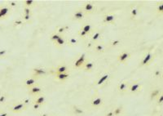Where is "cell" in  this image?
Here are the masks:
<instances>
[{
  "instance_id": "1",
  "label": "cell",
  "mask_w": 163,
  "mask_h": 116,
  "mask_svg": "<svg viewBox=\"0 0 163 116\" xmlns=\"http://www.w3.org/2000/svg\"><path fill=\"white\" fill-rule=\"evenodd\" d=\"M104 105V99L100 95H95L91 100V106L92 108L98 109Z\"/></svg>"
},
{
  "instance_id": "2",
  "label": "cell",
  "mask_w": 163,
  "mask_h": 116,
  "mask_svg": "<svg viewBox=\"0 0 163 116\" xmlns=\"http://www.w3.org/2000/svg\"><path fill=\"white\" fill-rule=\"evenodd\" d=\"M142 89V84L139 81H134L132 83H130L129 88H128V92L132 94H136L140 92Z\"/></svg>"
},
{
  "instance_id": "3",
  "label": "cell",
  "mask_w": 163,
  "mask_h": 116,
  "mask_svg": "<svg viewBox=\"0 0 163 116\" xmlns=\"http://www.w3.org/2000/svg\"><path fill=\"white\" fill-rule=\"evenodd\" d=\"M12 12V8L8 5H1L0 6V20H4L9 17Z\"/></svg>"
},
{
  "instance_id": "4",
  "label": "cell",
  "mask_w": 163,
  "mask_h": 116,
  "mask_svg": "<svg viewBox=\"0 0 163 116\" xmlns=\"http://www.w3.org/2000/svg\"><path fill=\"white\" fill-rule=\"evenodd\" d=\"M153 59H154V54L150 53V52H148L143 56V60L141 61L140 66H149L150 64L153 62Z\"/></svg>"
},
{
  "instance_id": "5",
  "label": "cell",
  "mask_w": 163,
  "mask_h": 116,
  "mask_svg": "<svg viewBox=\"0 0 163 116\" xmlns=\"http://www.w3.org/2000/svg\"><path fill=\"white\" fill-rule=\"evenodd\" d=\"M81 8L87 15L95 13L96 12V9H97L96 6L94 4H91V3H86V4L82 5V7Z\"/></svg>"
},
{
  "instance_id": "6",
  "label": "cell",
  "mask_w": 163,
  "mask_h": 116,
  "mask_svg": "<svg viewBox=\"0 0 163 116\" xmlns=\"http://www.w3.org/2000/svg\"><path fill=\"white\" fill-rule=\"evenodd\" d=\"M87 61V58H86V54H82L78 56L74 62H73V68L75 69H81L83 66L84 63Z\"/></svg>"
},
{
  "instance_id": "7",
  "label": "cell",
  "mask_w": 163,
  "mask_h": 116,
  "mask_svg": "<svg viewBox=\"0 0 163 116\" xmlns=\"http://www.w3.org/2000/svg\"><path fill=\"white\" fill-rule=\"evenodd\" d=\"M130 82L128 81H122L117 85V91L121 94H125L128 93V88H129Z\"/></svg>"
},
{
  "instance_id": "8",
  "label": "cell",
  "mask_w": 163,
  "mask_h": 116,
  "mask_svg": "<svg viewBox=\"0 0 163 116\" xmlns=\"http://www.w3.org/2000/svg\"><path fill=\"white\" fill-rule=\"evenodd\" d=\"M87 16V14L85 13L83 10L82 8H79L78 10H76L73 14V17L75 20H78V21H82L85 19V17Z\"/></svg>"
},
{
  "instance_id": "9",
  "label": "cell",
  "mask_w": 163,
  "mask_h": 116,
  "mask_svg": "<svg viewBox=\"0 0 163 116\" xmlns=\"http://www.w3.org/2000/svg\"><path fill=\"white\" fill-rule=\"evenodd\" d=\"M130 58V53L128 52H122L117 56V61L121 64H125Z\"/></svg>"
},
{
  "instance_id": "10",
  "label": "cell",
  "mask_w": 163,
  "mask_h": 116,
  "mask_svg": "<svg viewBox=\"0 0 163 116\" xmlns=\"http://www.w3.org/2000/svg\"><path fill=\"white\" fill-rule=\"evenodd\" d=\"M42 88H40V87L37 86V85H34V86L31 87V88H29V91H28V93H29L30 96H39V95H41L42 94Z\"/></svg>"
},
{
  "instance_id": "11",
  "label": "cell",
  "mask_w": 163,
  "mask_h": 116,
  "mask_svg": "<svg viewBox=\"0 0 163 116\" xmlns=\"http://www.w3.org/2000/svg\"><path fill=\"white\" fill-rule=\"evenodd\" d=\"M80 30H82V31H84V32H86L87 34H89V35L91 36V34L93 33V31L95 30V29L92 27L91 23H83L82 25Z\"/></svg>"
},
{
  "instance_id": "12",
  "label": "cell",
  "mask_w": 163,
  "mask_h": 116,
  "mask_svg": "<svg viewBox=\"0 0 163 116\" xmlns=\"http://www.w3.org/2000/svg\"><path fill=\"white\" fill-rule=\"evenodd\" d=\"M26 106L23 102H19L15 104L14 106L11 108V110L14 113H20L21 112L22 110L25 109Z\"/></svg>"
},
{
  "instance_id": "13",
  "label": "cell",
  "mask_w": 163,
  "mask_h": 116,
  "mask_svg": "<svg viewBox=\"0 0 163 116\" xmlns=\"http://www.w3.org/2000/svg\"><path fill=\"white\" fill-rule=\"evenodd\" d=\"M46 74V70L42 68H34L33 69V77L38 78Z\"/></svg>"
},
{
  "instance_id": "14",
  "label": "cell",
  "mask_w": 163,
  "mask_h": 116,
  "mask_svg": "<svg viewBox=\"0 0 163 116\" xmlns=\"http://www.w3.org/2000/svg\"><path fill=\"white\" fill-rule=\"evenodd\" d=\"M116 20V17L113 14H107L104 17L103 22L105 24H114Z\"/></svg>"
},
{
  "instance_id": "15",
  "label": "cell",
  "mask_w": 163,
  "mask_h": 116,
  "mask_svg": "<svg viewBox=\"0 0 163 116\" xmlns=\"http://www.w3.org/2000/svg\"><path fill=\"white\" fill-rule=\"evenodd\" d=\"M102 36V34L100 30H94L93 33L91 34V42L94 43H96L99 41Z\"/></svg>"
},
{
  "instance_id": "16",
  "label": "cell",
  "mask_w": 163,
  "mask_h": 116,
  "mask_svg": "<svg viewBox=\"0 0 163 116\" xmlns=\"http://www.w3.org/2000/svg\"><path fill=\"white\" fill-rule=\"evenodd\" d=\"M95 68V63L93 61H87L85 62L84 65H83V66L82 69H83L86 71H89V72H91L92 70H94Z\"/></svg>"
},
{
  "instance_id": "17",
  "label": "cell",
  "mask_w": 163,
  "mask_h": 116,
  "mask_svg": "<svg viewBox=\"0 0 163 116\" xmlns=\"http://www.w3.org/2000/svg\"><path fill=\"white\" fill-rule=\"evenodd\" d=\"M69 78V73H61V74H55V79L60 82H65Z\"/></svg>"
},
{
  "instance_id": "18",
  "label": "cell",
  "mask_w": 163,
  "mask_h": 116,
  "mask_svg": "<svg viewBox=\"0 0 163 116\" xmlns=\"http://www.w3.org/2000/svg\"><path fill=\"white\" fill-rule=\"evenodd\" d=\"M109 78H110V75H109V74H104L103 75H101V77L98 80V81L96 82V85L97 86H102L104 83H105L107 82L108 80H109Z\"/></svg>"
},
{
  "instance_id": "19",
  "label": "cell",
  "mask_w": 163,
  "mask_h": 116,
  "mask_svg": "<svg viewBox=\"0 0 163 116\" xmlns=\"http://www.w3.org/2000/svg\"><path fill=\"white\" fill-rule=\"evenodd\" d=\"M46 102V98L45 96L44 95H39V96H37L34 97V99H33V103H35V104H38V105H40V106H43Z\"/></svg>"
},
{
  "instance_id": "20",
  "label": "cell",
  "mask_w": 163,
  "mask_h": 116,
  "mask_svg": "<svg viewBox=\"0 0 163 116\" xmlns=\"http://www.w3.org/2000/svg\"><path fill=\"white\" fill-rule=\"evenodd\" d=\"M68 67L65 65H60L55 68V74H61V73H68Z\"/></svg>"
},
{
  "instance_id": "21",
  "label": "cell",
  "mask_w": 163,
  "mask_h": 116,
  "mask_svg": "<svg viewBox=\"0 0 163 116\" xmlns=\"http://www.w3.org/2000/svg\"><path fill=\"white\" fill-rule=\"evenodd\" d=\"M161 94H162V90L160 89V88L153 89L152 90V92L150 93V98H151V100L156 99Z\"/></svg>"
},
{
  "instance_id": "22",
  "label": "cell",
  "mask_w": 163,
  "mask_h": 116,
  "mask_svg": "<svg viewBox=\"0 0 163 116\" xmlns=\"http://www.w3.org/2000/svg\"><path fill=\"white\" fill-rule=\"evenodd\" d=\"M72 112H73V114L75 115H78V116H81L84 114L83 109L77 106H73V108H72Z\"/></svg>"
},
{
  "instance_id": "23",
  "label": "cell",
  "mask_w": 163,
  "mask_h": 116,
  "mask_svg": "<svg viewBox=\"0 0 163 116\" xmlns=\"http://www.w3.org/2000/svg\"><path fill=\"white\" fill-rule=\"evenodd\" d=\"M36 83V80L35 78H29V79H27V80L25 81V86L28 88V89H29V88H31V87L34 86Z\"/></svg>"
},
{
  "instance_id": "24",
  "label": "cell",
  "mask_w": 163,
  "mask_h": 116,
  "mask_svg": "<svg viewBox=\"0 0 163 116\" xmlns=\"http://www.w3.org/2000/svg\"><path fill=\"white\" fill-rule=\"evenodd\" d=\"M94 49L97 53H104L105 48H104V45L102 43H96L94 44Z\"/></svg>"
},
{
  "instance_id": "25",
  "label": "cell",
  "mask_w": 163,
  "mask_h": 116,
  "mask_svg": "<svg viewBox=\"0 0 163 116\" xmlns=\"http://www.w3.org/2000/svg\"><path fill=\"white\" fill-rule=\"evenodd\" d=\"M55 45L57 47H61L65 46V43H66V41H65V39L63 36H61L58 40H56L55 43Z\"/></svg>"
},
{
  "instance_id": "26",
  "label": "cell",
  "mask_w": 163,
  "mask_h": 116,
  "mask_svg": "<svg viewBox=\"0 0 163 116\" xmlns=\"http://www.w3.org/2000/svg\"><path fill=\"white\" fill-rule=\"evenodd\" d=\"M123 107L122 106H117L115 109H113V112H114V116H121L123 114Z\"/></svg>"
},
{
  "instance_id": "27",
  "label": "cell",
  "mask_w": 163,
  "mask_h": 116,
  "mask_svg": "<svg viewBox=\"0 0 163 116\" xmlns=\"http://www.w3.org/2000/svg\"><path fill=\"white\" fill-rule=\"evenodd\" d=\"M34 4H35V2L33 1V0H26V1L24 2L25 7H29V8H31V7H33V6L34 5Z\"/></svg>"
},
{
  "instance_id": "28",
  "label": "cell",
  "mask_w": 163,
  "mask_h": 116,
  "mask_svg": "<svg viewBox=\"0 0 163 116\" xmlns=\"http://www.w3.org/2000/svg\"><path fill=\"white\" fill-rule=\"evenodd\" d=\"M62 35H60V34H52V35H51V37H50V39L52 40V42H53V43H55V41H56V40H58L59 39H60V37H61Z\"/></svg>"
},
{
  "instance_id": "29",
  "label": "cell",
  "mask_w": 163,
  "mask_h": 116,
  "mask_svg": "<svg viewBox=\"0 0 163 116\" xmlns=\"http://www.w3.org/2000/svg\"><path fill=\"white\" fill-rule=\"evenodd\" d=\"M78 43V41L77 39H75L73 37H71L68 40V43L69 45H72V46H74V45H77Z\"/></svg>"
},
{
  "instance_id": "30",
  "label": "cell",
  "mask_w": 163,
  "mask_h": 116,
  "mask_svg": "<svg viewBox=\"0 0 163 116\" xmlns=\"http://www.w3.org/2000/svg\"><path fill=\"white\" fill-rule=\"evenodd\" d=\"M78 34V36L80 37L81 39H87V38H88V36H90L89 34H87L86 32H84V31H82V30H79Z\"/></svg>"
},
{
  "instance_id": "31",
  "label": "cell",
  "mask_w": 163,
  "mask_h": 116,
  "mask_svg": "<svg viewBox=\"0 0 163 116\" xmlns=\"http://www.w3.org/2000/svg\"><path fill=\"white\" fill-rule=\"evenodd\" d=\"M138 13H139V11L137 9L136 7H133L131 9V12H130V15H131V17L132 18H135V17L138 16Z\"/></svg>"
},
{
  "instance_id": "32",
  "label": "cell",
  "mask_w": 163,
  "mask_h": 116,
  "mask_svg": "<svg viewBox=\"0 0 163 116\" xmlns=\"http://www.w3.org/2000/svg\"><path fill=\"white\" fill-rule=\"evenodd\" d=\"M121 44V40L119 39H115V40H112L110 42V46L112 47H117L118 45Z\"/></svg>"
},
{
  "instance_id": "33",
  "label": "cell",
  "mask_w": 163,
  "mask_h": 116,
  "mask_svg": "<svg viewBox=\"0 0 163 116\" xmlns=\"http://www.w3.org/2000/svg\"><path fill=\"white\" fill-rule=\"evenodd\" d=\"M156 11H157L158 14H160V15H162V12H163V4H162V3H161V4H160L159 5L157 6Z\"/></svg>"
},
{
  "instance_id": "34",
  "label": "cell",
  "mask_w": 163,
  "mask_h": 116,
  "mask_svg": "<svg viewBox=\"0 0 163 116\" xmlns=\"http://www.w3.org/2000/svg\"><path fill=\"white\" fill-rule=\"evenodd\" d=\"M65 27L64 26H60V27H59L58 29H57V34H59L60 35H62L63 34H65Z\"/></svg>"
},
{
  "instance_id": "35",
  "label": "cell",
  "mask_w": 163,
  "mask_h": 116,
  "mask_svg": "<svg viewBox=\"0 0 163 116\" xmlns=\"http://www.w3.org/2000/svg\"><path fill=\"white\" fill-rule=\"evenodd\" d=\"M156 102H157V105H162L163 103V95L162 93L157 98H156Z\"/></svg>"
},
{
  "instance_id": "36",
  "label": "cell",
  "mask_w": 163,
  "mask_h": 116,
  "mask_svg": "<svg viewBox=\"0 0 163 116\" xmlns=\"http://www.w3.org/2000/svg\"><path fill=\"white\" fill-rule=\"evenodd\" d=\"M32 12H31V8L29 7H24V15H31Z\"/></svg>"
},
{
  "instance_id": "37",
  "label": "cell",
  "mask_w": 163,
  "mask_h": 116,
  "mask_svg": "<svg viewBox=\"0 0 163 116\" xmlns=\"http://www.w3.org/2000/svg\"><path fill=\"white\" fill-rule=\"evenodd\" d=\"M32 18V16L31 15H23V19L25 21H29Z\"/></svg>"
},
{
  "instance_id": "38",
  "label": "cell",
  "mask_w": 163,
  "mask_h": 116,
  "mask_svg": "<svg viewBox=\"0 0 163 116\" xmlns=\"http://www.w3.org/2000/svg\"><path fill=\"white\" fill-rule=\"evenodd\" d=\"M6 99H7L6 95H1V96H0V104L5 102V101H6Z\"/></svg>"
},
{
  "instance_id": "39",
  "label": "cell",
  "mask_w": 163,
  "mask_h": 116,
  "mask_svg": "<svg viewBox=\"0 0 163 116\" xmlns=\"http://www.w3.org/2000/svg\"><path fill=\"white\" fill-rule=\"evenodd\" d=\"M16 5H17V3L15 2V1H10L9 4H8V6H9L11 8H12V7H16Z\"/></svg>"
},
{
  "instance_id": "40",
  "label": "cell",
  "mask_w": 163,
  "mask_h": 116,
  "mask_svg": "<svg viewBox=\"0 0 163 116\" xmlns=\"http://www.w3.org/2000/svg\"><path fill=\"white\" fill-rule=\"evenodd\" d=\"M24 23L22 20H16L14 21V25L15 26H21L22 24Z\"/></svg>"
},
{
  "instance_id": "41",
  "label": "cell",
  "mask_w": 163,
  "mask_h": 116,
  "mask_svg": "<svg viewBox=\"0 0 163 116\" xmlns=\"http://www.w3.org/2000/svg\"><path fill=\"white\" fill-rule=\"evenodd\" d=\"M7 50L6 49H0V57H3L6 55Z\"/></svg>"
},
{
  "instance_id": "42",
  "label": "cell",
  "mask_w": 163,
  "mask_h": 116,
  "mask_svg": "<svg viewBox=\"0 0 163 116\" xmlns=\"http://www.w3.org/2000/svg\"><path fill=\"white\" fill-rule=\"evenodd\" d=\"M41 106L40 105H38V104H35V103H33V109H39L40 108H41Z\"/></svg>"
},
{
  "instance_id": "43",
  "label": "cell",
  "mask_w": 163,
  "mask_h": 116,
  "mask_svg": "<svg viewBox=\"0 0 163 116\" xmlns=\"http://www.w3.org/2000/svg\"><path fill=\"white\" fill-rule=\"evenodd\" d=\"M104 116H114L113 110H110V111H108V112L106 113V114L104 115Z\"/></svg>"
},
{
  "instance_id": "44",
  "label": "cell",
  "mask_w": 163,
  "mask_h": 116,
  "mask_svg": "<svg viewBox=\"0 0 163 116\" xmlns=\"http://www.w3.org/2000/svg\"><path fill=\"white\" fill-rule=\"evenodd\" d=\"M0 116H8V114L7 112H2L0 113Z\"/></svg>"
},
{
  "instance_id": "45",
  "label": "cell",
  "mask_w": 163,
  "mask_h": 116,
  "mask_svg": "<svg viewBox=\"0 0 163 116\" xmlns=\"http://www.w3.org/2000/svg\"><path fill=\"white\" fill-rule=\"evenodd\" d=\"M159 74H160V71H159V70H157V71L156 72V76H159Z\"/></svg>"
},
{
  "instance_id": "46",
  "label": "cell",
  "mask_w": 163,
  "mask_h": 116,
  "mask_svg": "<svg viewBox=\"0 0 163 116\" xmlns=\"http://www.w3.org/2000/svg\"><path fill=\"white\" fill-rule=\"evenodd\" d=\"M2 30H3V27H2V26H0V32L2 31Z\"/></svg>"
},
{
  "instance_id": "47",
  "label": "cell",
  "mask_w": 163,
  "mask_h": 116,
  "mask_svg": "<svg viewBox=\"0 0 163 116\" xmlns=\"http://www.w3.org/2000/svg\"><path fill=\"white\" fill-rule=\"evenodd\" d=\"M159 116H162V115H160Z\"/></svg>"
}]
</instances>
